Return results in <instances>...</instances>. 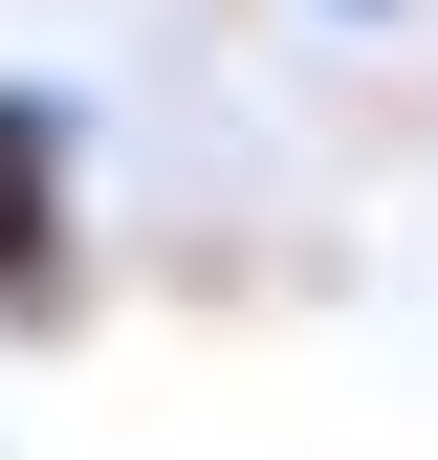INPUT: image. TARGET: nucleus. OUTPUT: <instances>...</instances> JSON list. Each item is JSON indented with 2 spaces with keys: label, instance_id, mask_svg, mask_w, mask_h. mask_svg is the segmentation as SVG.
Here are the masks:
<instances>
[{
  "label": "nucleus",
  "instance_id": "f257e3e1",
  "mask_svg": "<svg viewBox=\"0 0 438 460\" xmlns=\"http://www.w3.org/2000/svg\"><path fill=\"white\" fill-rule=\"evenodd\" d=\"M66 307H88V88L0 66V329H66Z\"/></svg>",
  "mask_w": 438,
  "mask_h": 460
},
{
  "label": "nucleus",
  "instance_id": "f03ea898",
  "mask_svg": "<svg viewBox=\"0 0 438 460\" xmlns=\"http://www.w3.org/2000/svg\"><path fill=\"white\" fill-rule=\"evenodd\" d=\"M372 22H395V0H372Z\"/></svg>",
  "mask_w": 438,
  "mask_h": 460
}]
</instances>
